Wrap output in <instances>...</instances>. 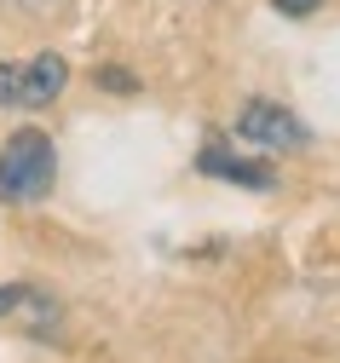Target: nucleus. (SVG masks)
Masks as SVG:
<instances>
[{
	"label": "nucleus",
	"instance_id": "obj_1",
	"mask_svg": "<svg viewBox=\"0 0 340 363\" xmlns=\"http://www.w3.org/2000/svg\"><path fill=\"white\" fill-rule=\"evenodd\" d=\"M58 185V145L40 127H18L0 145V202L6 208H35Z\"/></svg>",
	"mask_w": 340,
	"mask_h": 363
},
{
	"label": "nucleus",
	"instance_id": "obj_2",
	"mask_svg": "<svg viewBox=\"0 0 340 363\" xmlns=\"http://www.w3.org/2000/svg\"><path fill=\"white\" fill-rule=\"evenodd\" d=\"M70 86V64L58 52H29L0 64V110H46Z\"/></svg>",
	"mask_w": 340,
	"mask_h": 363
},
{
	"label": "nucleus",
	"instance_id": "obj_3",
	"mask_svg": "<svg viewBox=\"0 0 340 363\" xmlns=\"http://www.w3.org/2000/svg\"><path fill=\"white\" fill-rule=\"evenodd\" d=\"M231 133H236L242 145L271 150V156H283V150H306V145H312V127H306L295 110H288V104H277V99H248Z\"/></svg>",
	"mask_w": 340,
	"mask_h": 363
},
{
	"label": "nucleus",
	"instance_id": "obj_4",
	"mask_svg": "<svg viewBox=\"0 0 340 363\" xmlns=\"http://www.w3.org/2000/svg\"><path fill=\"white\" fill-rule=\"evenodd\" d=\"M0 323L29 335V340H58L64 306H58L53 289H40V283H0Z\"/></svg>",
	"mask_w": 340,
	"mask_h": 363
},
{
	"label": "nucleus",
	"instance_id": "obj_5",
	"mask_svg": "<svg viewBox=\"0 0 340 363\" xmlns=\"http://www.w3.org/2000/svg\"><path fill=\"white\" fill-rule=\"evenodd\" d=\"M197 167H202L208 179H225V185H248V191H271V185H277V167H271V162H248V156L225 150L219 139H208V145H202Z\"/></svg>",
	"mask_w": 340,
	"mask_h": 363
},
{
	"label": "nucleus",
	"instance_id": "obj_6",
	"mask_svg": "<svg viewBox=\"0 0 340 363\" xmlns=\"http://www.w3.org/2000/svg\"><path fill=\"white\" fill-rule=\"evenodd\" d=\"M92 81H99V86H104V93H138V81H133L127 69H116V64H104V69H99V75H92Z\"/></svg>",
	"mask_w": 340,
	"mask_h": 363
},
{
	"label": "nucleus",
	"instance_id": "obj_7",
	"mask_svg": "<svg viewBox=\"0 0 340 363\" xmlns=\"http://www.w3.org/2000/svg\"><path fill=\"white\" fill-rule=\"evenodd\" d=\"M317 6H329V0H271V12H283V18H312Z\"/></svg>",
	"mask_w": 340,
	"mask_h": 363
},
{
	"label": "nucleus",
	"instance_id": "obj_8",
	"mask_svg": "<svg viewBox=\"0 0 340 363\" xmlns=\"http://www.w3.org/2000/svg\"><path fill=\"white\" fill-rule=\"evenodd\" d=\"M12 6H23V12H46L53 0H12Z\"/></svg>",
	"mask_w": 340,
	"mask_h": 363
}]
</instances>
